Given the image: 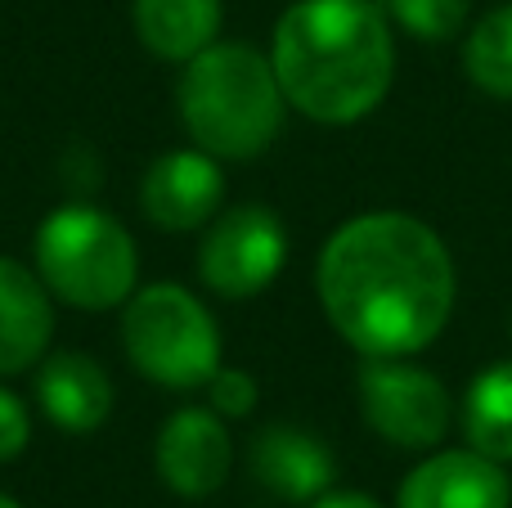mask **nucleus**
Wrapping results in <instances>:
<instances>
[{
	"label": "nucleus",
	"mask_w": 512,
	"mask_h": 508,
	"mask_svg": "<svg viewBox=\"0 0 512 508\" xmlns=\"http://www.w3.org/2000/svg\"><path fill=\"white\" fill-rule=\"evenodd\" d=\"M324 315L360 356H418L454 311V261L409 212H364L328 234L315 266Z\"/></svg>",
	"instance_id": "f257e3e1"
},
{
	"label": "nucleus",
	"mask_w": 512,
	"mask_h": 508,
	"mask_svg": "<svg viewBox=\"0 0 512 508\" xmlns=\"http://www.w3.org/2000/svg\"><path fill=\"white\" fill-rule=\"evenodd\" d=\"M274 77L297 113L351 126L387 99L396 72L387 9L373 0H292L274 23Z\"/></svg>",
	"instance_id": "f03ea898"
},
{
	"label": "nucleus",
	"mask_w": 512,
	"mask_h": 508,
	"mask_svg": "<svg viewBox=\"0 0 512 508\" xmlns=\"http://www.w3.org/2000/svg\"><path fill=\"white\" fill-rule=\"evenodd\" d=\"M283 86L274 63L239 41H216L185 63L180 117L189 140L212 158H261L283 131Z\"/></svg>",
	"instance_id": "7ed1b4c3"
},
{
	"label": "nucleus",
	"mask_w": 512,
	"mask_h": 508,
	"mask_svg": "<svg viewBox=\"0 0 512 508\" xmlns=\"http://www.w3.org/2000/svg\"><path fill=\"white\" fill-rule=\"evenodd\" d=\"M36 275L77 311H113L131 302L140 252L117 216L86 203L54 207L36 230Z\"/></svg>",
	"instance_id": "20e7f679"
},
{
	"label": "nucleus",
	"mask_w": 512,
	"mask_h": 508,
	"mask_svg": "<svg viewBox=\"0 0 512 508\" xmlns=\"http://www.w3.org/2000/svg\"><path fill=\"white\" fill-rule=\"evenodd\" d=\"M126 360L158 387H207L221 369V329L212 311L180 284L131 293L122 315Z\"/></svg>",
	"instance_id": "39448f33"
},
{
	"label": "nucleus",
	"mask_w": 512,
	"mask_h": 508,
	"mask_svg": "<svg viewBox=\"0 0 512 508\" xmlns=\"http://www.w3.org/2000/svg\"><path fill=\"white\" fill-rule=\"evenodd\" d=\"M360 410L382 441L400 450H432L450 428V392L409 356H364L360 365Z\"/></svg>",
	"instance_id": "423d86ee"
},
{
	"label": "nucleus",
	"mask_w": 512,
	"mask_h": 508,
	"mask_svg": "<svg viewBox=\"0 0 512 508\" xmlns=\"http://www.w3.org/2000/svg\"><path fill=\"white\" fill-rule=\"evenodd\" d=\"M288 261V234L283 221L261 203L230 207L225 216H216L212 230L203 234L198 248V279L212 293L230 297H256L261 288L274 284V275Z\"/></svg>",
	"instance_id": "0eeeda50"
},
{
	"label": "nucleus",
	"mask_w": 512,
	"mask_h": 508,
	"mask_svg": "<svg viewBox=\"0 0 512 508\" xmlns=\"http://www.w3.org/2000/svg\"><path fill=\"white\" fill-rule=\"evenodd\" d=\"M158 477L167 491L185 495V500H207L225 486L234 468V441L225 432L216 410H176L158 432Z\"/></svg>",
	"instance_id": "6e6552de"
},
{
	"label": "nucleus",
	"mask_w": 512,
	"mask_h": 508,
	"mask_svg": "<svg viewBox=\"0 0 512 508\" xmlns=\"http://www.w3.org/2000/svg\"><path fill=\"white\" fill-rule=\"evenodd\" d=\"M225 194V176L212 153L171 149L144 171L140 207L158 230H203Z\"/></svg>",
	"instance_id": "1a4fd4ad"
},
{
	"label": "nucleus",
	"mask_w": 512,
	"mask_h": 508,
	"mask_svg": "<svg viewBox=\"0 0 512 508\" xmlns=\"http://www.w3.org/2000/svg\"><path fill=\"white\" fill-rule=\"evenodd\" d=\"M396 508H512L504 464L481 450H436L400 482Z\"/></svg>",
	"instance_id": "9d476101"
},
{
	"label": "nucleus",
	"mask_w": 512,
	"mask_h": 508,
	"mask_svg": "<svg viewBox=\"0 0 512 508\" xmlns=\"http://www.w3.org/2000/svg\"><path fill=\"white\" fill-rule=\"evenodd\" d=\"M54 338L50 288L23 261L0 257V378L41 365Z\"/></svg>",
	"instance_id": "9b49d317"
},
{
	"label": "nucleus",
	"mask_w": 512,
	"mask_h": 508,
	"mask_svg": "<svg viewBox=\"0 0 512 508\" xmlns=\"http://www.w3.org/2000/svg\"><path fill=\"white\" fill-rule=\"evenodd\" d=\"M252 468L261 477V486H270L279 500H297V504H315L319 495H328L333 486V450L306 428L292 423H274L256 437L252 446Z\"/></svg>",
	"instance_id": "f8f14e48"
},
{
	"label": "nucleus",
	"mask_w": 512,
	"mask_h": 508,
	"mask_svg": "<svg viewBox=\"0 0 512 508\" xmlns=\"http://www.w3.org/2000/svg\"><path fill=\"white\" fill-rule=\"evenodd\" d=\"M36 401L63 432H95L113 410V383L86 351H59L36 369Z\"/></svg>",
	"instance_id": "ddd939ff"
},
{
	"label": "nucleus",
	"mask_w": 512,
	"mask_h": 508,
	"mask_svg": "<svg viewBox=\"0 0 512 508\" xmlns=\"http://www.w3.org/2000/svg\"><path fill=\"white\" fill-rule=\"evenodd\" d=\"M135 32L158 59L189 63L216 45L221 0H135Z\"/></svg>",
	"instance_id": "4468645a"
},
{
	"label": "nucleus",
	"mask_w": 512,
	"mask_h": 508,
	"mask_svg": "<svg viewBox=\"0 0 512 508\" xmlns=\"http://www.w3.org/2000/svg\"><path fill=\"white\" fill-rule=\"evenodd\" d=\"M463 432L468 446L508 464L512 459V360H495L477 374L463 396Z\"/></svg>",
	"instance_id": "2eb2a0df"
},
{
	"label": "nucleus",
	"mask_w": 512,
	"mask_h": 508,
	"mask_svg": "<svg viewBox=\"0 0 512 508\" xmlns=\"http://www.w3.org/2000/svg\"><path fill=\"white\" fill-rule=\"evenodd\" d=\"M463 68L472 86L495 99H512V5H499L481 18L463 41Z\"/></svg>",
	"instance_id": "dca6fc26"
},
{
	"label": "nucleus",
	"mask_w": 512,
	"mask_h": 508,
	"mask_svg": "<svg viewBox=\"0 0 512 508\" xmlns=\"http://www.w3.org/2000/svg\"><path fill=\"white\" fill-rule=\"evenodd\" d=\"M387 18H396L418 41H450L468 23V0H382Z\"/></svg>",
	"instance_id": "f3484780"
},
{
	"label": "nucleus",
	"mask_w": 512,
	"mask_h": 508,
	"mask_svg": "<svg viewBox=\"0 0 512 508\" xmlns=\"http://www.w3.org/2000/svg\"><path fill=\"white\" fill-rule=\"evenodd\" d=\"M207 392H212V410L221 414V419H243L256 405V383L243 369H216Z\"/></svg>",
	"instance_id": "a211bd4d"
},
{
	"label": "nucleus",
	"mask_w": 512,
	"mask_h": 508,
	"mask_svg": "<svg viewBox=\"0 0 512 508\" xmlns=\"http://www.w3.org/2000/svg\"><path fill=\"white\" fill-rule=\"evenodd\" d=\"M27 437H32V419H27V405L18 401L9 387H0V464L14 455H23Z\"/></svg>",
	"instance_id": "6ab92c4d"
},
{
	"label": "nucleus",
	"mask_w": 512,
	"mask_h": 508,
	"mask_svg": "<svg viewBox=\"0 0 512 508\" xmlns=\"http://www.w3.org/2000/svg\"><path fill=\"white\" fill-rule=\"evenodd\" d=\"M310 508H382V504L369 500V495H360V491H337V495H319Z\"/></svg>",
	"instance_id": "aec40b11"
},
{
	"label": "nucleus",
	"mask_w": 512,
	"mask_h": 508,
	"mask_svg": "<svg viewBox=\"0 0 512 508\" xmlns=\"http://www.w3.org/2000/svg\"><path fill=\"white\" fill-rule=\"evenodd\" d=\"M0 508H23L18 500H9V495H0Z\"/></svg>",
	"instance_id": "412c9836"
}]
</instances>
